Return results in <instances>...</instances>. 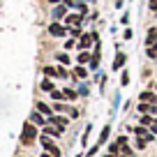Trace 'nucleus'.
I'll use <instances>...</instances> for the list:
<instances>
[{
	"instance_id": "f3484780",
	"label": "nucleus",
	"mask_w": 157,
	"mask_h": 157,
	"mask_svg": "<svg viewBox=\"0 0 157 157\" xmlns=\"http://www.w3.org/2000/svg\"><path fill=\"white\" fill-rule=\"evenodd\" d=\"M46 76H58V67H44Z\"/></svg>"
},
{
	"instance_id": "c85d7f7f",
	"label": "nucleus",
	"mask_w": 157,
	"mask_h": 157,
	"mask_svg": "<svg viewBox=\"0 0 157 157\" xmlns=\"http://www.w3.org/2000/svg\"><path fill=\"white\" fill-rule=\"evenodd\" d=\"M106 157H116V155H106Z\"/></svg>"
},
{
	"instance_id": "b1692460",
	"label": "nucleus",
	"mask_w": 157,
	"mask_h": 157,
	"mask_svg": "<svg viewBox=\"0 0 157 157\" xmlns=\"http://www.w3.org/2000/svg\"><path fill=\"white\" fill-rule=\"evenodd\" d=\"M120 83H123V86H127V83H129V74H127V72H123V78H120Z\"/></svg>"
},
{
	"instance_id": "bb28decb",
	"label": "nucleus",
	"mask_w": 157,
	"mask_h": 157,
	"mask_svg": "<svg viewBox=\"0 0 157 157\" xmlns=\"http://www.w3.org/2000/svg\"><path fill=\"white\" fill-rule=\"evenodd\" d=\"M42 157H53V155H51V152H49V155H42Z\"/></svg>"
},
{
	"instance_id": "aec40b11",
	"label": "nucleus",
	"mask_w": 157,
	"mask_h": 157,
	"mask_svg": "<svg viewBox=\"0 0 157 157\" xmlns=\"http://www.w3.org/2000/svg\"><path fill=\"white\" fill-rule=\"evenodd\" d=\"M141 125H146V127H148V125H152V118L143 113V118H141Z\"/></svg>"
},
{
	"instance_id": "1a4fd4ad",
	"label": "nucleus",
	"mask_w": 157,
	"mask_h": 157,
	"mask_svg": "<svg viewBox=\"0 0 157 157\" xmlns=\"http://www.w3.org/2000/svg\"><path fill=\"white\" fill-rule=\"evenodd\" d=\"M81 19H83L81 14H69L65 21H67V25H78V23H81Z\"/></svg>"
},
{
	"instance_id": "393cba45",
	"label": "nucleus",
	"mask_w": 157,
	"mask_h": 157,
	"mask_svg": "<svg viewBox=\"0 0 157 157\" xmlns=\"http://www.w3.org/2000/svg\"><path fill=\"white\" fill-rule=\"evenodd\" d=\"M58 76L65 78V76H67V69H65V67H58Z\"/></svg>"
},
{
	"instance_id": "dca6fc26",
	"label": "nucleus",
	"mask_w": 157,
	"mask_h": 157,
	"mask_svg": "<svg viewBox=\"0 0 157 157\" xmlns=\"http://www.w3.org/2000/svg\"><path fill=\"white\" fill-rule=\"evenodd\" d=\"M42 90H44V93H51V90H53V83H51L49 78H46V81H42Z\"/></svg>"
},
{
	"instance_id": "4be33fe9",
	"label": "nucleus",
	"mask_w": 157,
	"mask_h": 157,
	"mask_svg": "<svg viewBox=\"0 0 157 157\" xmlns=\"http://www.w3.org/2000/svg\"><path fill=\"white\" fill-rule=\"evenodd\" d=\"M58 60H60L63 65H67V63H69V56H67V53H58Z\"/></svg>"
},
{
	"instance_id": "4468645a",
	"label": "nucleus",
	"mask_w": 157,
	"mask_h": 157,
	"mask_svg": "<svg viewBox=\"0 0 157 157\" xmlns=\"http://www.w3.org/2000/svg\"><path fill=\"white\" fill-rule=\"evenodd\" d=\"M44 132H46V134H49V136H58V134H60V132H63V129H60V127H46V129H44Z\"/></svg>"
},
{
	"instance_id": "6ab92c4d",
	"label": "nucleus",
	"mask_w": 157,
	"mask_h": 157,
	"mask_svg": "<svg viewBox=\"0 0 157 157\" xmlns=\"http://www.w3.org/2000/svg\"><path fill=\"white\" fill-rule=\"evenodd\" d=\"M109 132H111V127H104V129H102V136H99V143H104V141H106Z\"/></svg>"
},
{
	"instance_id": "7ed1b4c3",
	"label": "nucleus",
	"mask_w": 157,
	"mask_h": 157,
	"mask_svg": "<svg viewBox=\"0 0 157 157\" xmlns=\"http://www.w3.org/2000/svg\"><path fill=\"white\" fill-rule=\"evenodd\" d=\"M49 35L51 37H63V35H67V30H65L60 23H51L49 25Z\"/></svg>"
},
{
	"instance_id": "9d476101",
	"label": "nucleus",
	"mask_w": 157,
	"mask_h": 157,
	"mask_svg": "<svg viewBox=\"0 0 157 157\" xmlns=\"http://www.w3.org/2000/svg\"><path fill=\"white\" fill-rule=\"evenodd\" d=\"M74 76H78V78H86V76H88V69H86L83 65H78V67L74 69Z\"/></svg>"
},
{
	"instance_id": "423d86ee",
	"label": "nucleus",
	"mask_w": 157,
	"mask_h": 157,
	"mask_svg": "<svg viewBox=\"0 0 157 157\" xmlns=\"http://www.w3.org/2000/svg\"><path fill=\"white\" fill-rule=\"evenodd\" d=\"M125 60H127V56H125L123 51H120V53L116 56V60H113V69H120V67L125 65Z\"/></svg>"
},
{
	"instance_id": "9b49d317",
	"label": "nucleus",
	"mask_w": 157,
	"mask_h": 157,
	"mask_svg": "<svg viewBox=\"0 0 157 157\" xmlns=\"http://www.w3.org/2000/svg\"><path fill=\"white\" fill-rule=\"evenodd\" d=\"M37 111L44 113V116H51V106H46L44 102H37Z\"/></svg>"
},
{
	"instance_id": "f03ea898",
	"label": "nucleus",
	"mask_w": 157,
	"mask_h": 157,
	"mask_svg": "<svg viewBox=\"0 0 157 157\" xmlns=\"http://www.w3.org/2000/svg\"><path fill=\"white\" fill-rule=\"evenodd\" d=\"M42 146H44V150H46V152H51L53 157H60V150H58V146H56V143L51 141L49 136H42Z\"/></svg>"
},
{
	"instance_id": "f8f14e48",
	"label": "nucleus",
	"mask_w": 157,
	"mask_h": 157,
	"mask_svg": "<svg viewBox=\"0 0 157 157\" xmlns=\"http://www.w3.org/2000/svg\"><path fill=\"white\" fill-rule=\"evenodd\" d=\"M141 102H155V95H152L150 90H143L141 93Z\"/></svg>"
},
{
	"instance_id": "2eb2a0df",
	"label": "nucleus",
	"mask_w": 157,
	"mask_h": 157,
	"mask_svg": "<svg viewBox=\"0 0 157 157\" xmlns=\"http://www.w3.org/2000/svg\"><path fill=\"white\" fill-rule=\"evenodd\" d=\"M88 60H90V53H88V51H81V53H78V63H81V65L88 63Z\"/></svg>"
},
{
	"instance_id": "6e6552de",
	"label": "nucleus",
	"mask_w": 157,
	"mask_h": 157,
	"mask_svg": "<svg viewBox=\"0 0 157 157\" xmlns=\"http://www.w3.org/2000/svg\"><path fill=\"white\" fill-rule=\"evenodd\" d=\"M65 14H67V7H65V5H58V7L53 10V19H56V21H58V19H63Z\"/></svg>"
},
{
	"instance_id": "a878e982",
	"label": "nucleus",
	"mask_w": 157,
	"mask_h": 157,
	"mask_svg": "<svg viewBox=\"0 0 157 157\" xmlns=\"http://www.w3.org/2000/svg\"><path fill=\"white\" fill-rule=\"evenodd\" d=\"M148 7H150L152 12H157V0H150V5H148Z\"/></svg>"
},
{
	"instance_id": "ddd939ff",
	"label": "nucleus",
	"mask_w": 157,
	"mask_h": 157,
	"mask_svg": "<svg viewBox=\"0 0 157 157\" xmlns=\"http://www.w3.org/2000/svg\"><path fill=\"white\" fill-rule=\"evenodd\" d=\"M30 120H33L35 125H44V123H46L44 118H42V113H33V116H30Z\"/></svg>"
},
{
	"instance_id": "39448f33",
	"label": "nucleus",
	"mask_w": 157,
	"mask_h": 157,
	"mask_svg": "<svg viewBox=\"0 0 157 157\" xmlns=\"http://www.w3.org/2000/svg\"><path fill=\"white\" fill-rule=\"evenodd\" d=\"M49 120H51V125H56V127H60V129H65V127H67V123H69L67 118H63V116H51Z\"/></svg>"
},
{
	"instance_id": "a211bd4d",
	"label": "nucleus",
	"mask_w": 157,
	"mask_h": 157,
	"mask_svg": "<svg viewBox=\"0 0 157 157\" xmlns=\"http://www.w3.org/2000/svg\"><path fill=\"white\" fill-rule=\"evenodd\" d=\"M67 33L72 35V39H76V37H81V35H83V33H81V30H78V28H69Z\"/></svg>"
},
{
	"instance_id": "cd10ccee",
	"label": "nucleus",
	"mask_w": 157,
	"mask_h": 157,
	"mask_svg": "<svg viewBox=\"0 0 157 157\" xmlns=\"http://www.w3.org/2000/svg\"><path fill=\"white\" fill-rule=\"evenodd\" d=\"M49 2H60V0H49Z\"/></svg>"
},
{
	"instance_id": "5701e85b",
	"label": "nucleus",
	"mask_w": 157,
	"mask_h": 157,
	"mask_svg": "<svg viewBox=\"0 0 157 157\" xmlns=\"http://www.w3.org/2000/svg\"><path fill=\"white\" fill-rule=\"evenodd\" d=\"M65 97H69V99H74V97H76V93H74V90H72V88H65Z\"/></svg>"
},
{
	"instance_id": "f257e3e1",
	"label": "nucleus",
	"mask_w": 157,
	"mask_h": 157,
	"mask_svg": "<svg viewBox=\"0 0 157 157\" xmlns=\"http://www.w3.org/2000/svg\"><path fill=\"white\" fill-rule=\"evenodd\" d=\"M35 139H37V129H35V125L25 123L23 132H21V143H23V146H30V143H35Z\"/></svg>"
},
{
	"instance_id": "20e7f679",
	"label": "nucleus",
	"mask_w": 157,
	"mask_h": 157,
	"mask_svg": "<svg viewBox=\"0 0 157 157\" xmlns=\"http://www.w3.org/2000/svg\"><path fill=\"white\" fill-rule=\"evenodd\" d=\"M95 39H97L95 35H90V33H83V35H81V42H78V49H88V46L93 44Z\"/></svg>"
},
{
	"instance_id": "412c9836",
	"label": "nucleus",
	"mask_w": 157,
	"mask_h": 157,
	"mask_svg": "<svg viewBox=\"0 0 157 157\" xmlns=\"http://www.w3.org/2000/svg\"><path fill=\"white\" fill-rule=\"evenodd\" d=\"M51 97H53V99H63L65 93H60V90H51Z\"/></svg>"
},
{
	"instance_id": "0eeeda50",
	"label": "nucleus",
	"mask_w": 157,
	"mask_h": 157,
	"mask_svg": "<svg viewBox=\"0 0 157 157\" xmlns=\"http://www.w3.org/2000/svg\"><path fill=\"white\" fill-rule=\"evenodd\" d=\"M157 42V30L152 28V30H148V37H146V46H152Z\"/></svg>"
}]
</instances>
